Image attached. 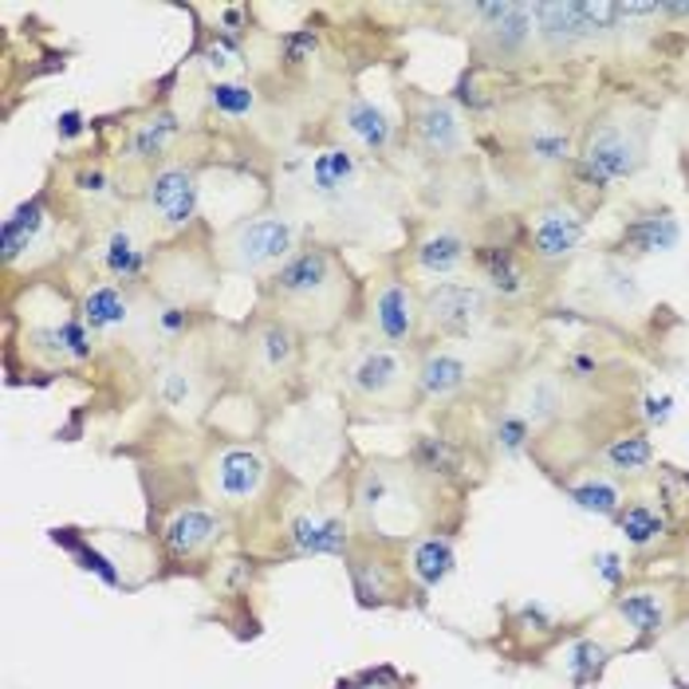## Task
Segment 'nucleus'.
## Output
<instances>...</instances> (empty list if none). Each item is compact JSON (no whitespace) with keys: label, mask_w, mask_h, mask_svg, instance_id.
<instances>
[{"label":"nucleus","mask_w":689,"mask_h":689,"mask_svg":"<svg viewBox=\"0 0 689 689\" xmlns=\"http://www.w3.org/2000/svg\"><path fill=\"white\" fill-rule=\"evenodd\" d=\"M354 304V280L336 245L307 240L292 257L260 280V312L292 324L300 336H336Z\"/></svg>","instance_id":"obj_1"},{"label":"nucleus","mask_w":689,"mask_h":689,"mask_svg":"<svg viewBox=\"0 0 689 689\" xmlns=\"http://www.w3.org/2000/svg\"><path fill=\"white\" fill-rule=\"evenodd\" d=\"M646 146H651V118L634 106H611L591 118L572 166L587 185L611 190L614 182H626L646 166Z\"/></svg>","instance_id":"obj_2"},{"label":"nucleus","mask_w":689,"mask_h":689,"mask_svg":"<svg viewBox=\"0 0 689 689\" xmlns=\"http://www.w3.org/2000/svg\"><path fill=\"white\" fill-rule=\"evenodd\" d=\"M210 249L225 276L269 280L272 272L300 249V229H296V221L276 210L245 213V217L229 221V225L213 237Z\"/></svg>","instance_id":"obj_3"},{"label":"nucleus","mask_w":689,"mask_h":689,"mask_svg":"<svg viewBox=\"0 0 689 689\" xmlns=\"http://www.w3.org/2000/svg\"><path fill=\"white\" fill-rule=\"evenodd\" d=\"M339 386L347 403L366 406V410H403L418 403L414 394V359L406 351H394L383 343L354 347L339 366Z\"/></svg>","instance_id":"obj_4"},{"label":"nucleus","mask_w":689,"mask_h":689,"mask_svg":"<svg viewBox=\"0 0 689 689\" xmlns=\"http://www.w3.org/2000/svg\"><path fill=\"white\" fill-rule=\"evenodd\" d=\"M300 363H304V336L292 324H284L272 312H260L252 324H245L240 374L257 394L284 391L300 374Z\"/></svg>","instance_id":"obj_5"},{"label":"nucleus","mask_w":689,"mask_h":689,"mask_svg":"<svg viewBox=\"0 0 689 689\" xmlns=\"http://www.w3.org/2000/svg\"><path fill=\"white\" fill-rule=\"evenodd\" d=\"M366 327H371L374 343L406 354L418 351L421 336H426L421 292L398 269L379 272L366 287Z\"/></svg>","instance_id":"obj_6"},{"label":"nucleus","mask_w":689,"mask_h":689,"mask_svg":"<svg viewBox=\"0 0 689 689\" xmlns=\"http://www.w3.org/2000/svg\"><path fill=\"white\" fill-rule=\"evenodd\" d=\"M154 257H158V233L150 229L143 210L131 213V217L106 221L99 237L91 240V264L103 272V280H115L123 287L150 280Z\"/></svg>","instance_id":"obj_7"},{"label":"nucleus","mask_w":689,"mask_h":689,"mask_svg":"<svg viewBox=\"0 0 689 689\" xmlns=\"http://www.w3.org/2000/svg\"><path fill=\"white\" fill-rule=\"evenodd\" d=\"M304 190L312 202H319L327 213L347 221H359L354 213H363L371 205V193L363 182V166L354 158V150L347 143L319 146L312 158H307L304 170Z\"/></svg>","instance_id":"obj_8"},{"label":"nucleus","mask_w":689,"mask_h":689,"mask_svg":"<svg viewBox=\"0 0 689 689\" xmlns=\"http://www.w3.org/2000/svg\"><path fill=\"white\" fill-rule=\"evenodd\" d=\"M421 319L445 343H465L493 319V296L473 280H438L421 287Z\"/></svg>","instance_id":"obj_9"},{"label":"nucleus","mask_w":689,"mask_h":689,"mask_svg":"<svg viewBox=\"0 0 689 689\" xmlns=\"http://www.w3.org/2000/svg\"><path fill=\"white\" fill-rule=\"evenodd\" d=\"M138 210H143V217L150 221V229L158 237H182V233H190L197 225V213H202L197 170L185 162H166L158 170H150Z\"/></svg>","instance_id":"obj_10"},{"label":"nucleus","mask_w":689,"mask_h":689,"mask_svg":"<svg viewBox=\"0 0 689 689\" xmlns=\"http://www.w3.org/2000/svg\"><path fill=\"white\" fill-rule=\"evenodd\" d=\"M217 260L213 249H193V245H170L154 257V292L166 304H182V307H202L205 300L217 292Z\"/></svg>","instance_id":"obj_11"},{"label":"nucleus","mask_w":689,"mask_h":689,"mask_svg":"<svg viewBox=\"0 0 689 689\" xmlns=\"http://www.w3.org/2000/svg\"><path fill=\"white\" fill-rule=\"evenodd\" d=\"M150 307L154 304H138L135 292L115 280H95V284L83 287L79 296V316L83 324L95 331V339H154L150 336Z\"/></svg>","instance_id":"obj_12"},{"label":"nucleus","mask_w":689,"mask_h":689,"mask_svg":"<svg viewBox=\"0 0 689 689\" xmlns=\"http://www.w3.org/2000/svg\"><path fill=\"white\" fill-rule=\"evenodd\" d=\"M406 123H410V143L421 158L430 162H453L465 154V126L453 103L438 95H421L414 87H406Z\"/></svg>","instance_id":"obj_13"},{"label":"nucleus","mask_w":689,"mask_h":689,"mask_svg":"<svg viewBox=\"0 0 689 689\" xmlns=\"http://www.w3.org/2000/svg\"><path fill=\"white\" fill-rule=\"evenodd\" d=\"M473 16V39L488 59H517L528 52L532 36H536V16L532 4H517V0H497V4H470L465 9Z\"/></svg>","instance_id":"obj_14"},{"label":"nucleus","mask_w":689,"mask_h":689,"mask_svg":"<svg viewBox=\"0 0 689 689\" xmlns=\"http://www.w3.org/2000/svg\"><path fill=\"white\" fill-rule=\"evenodd\" d=\"M587 237V221L579 210H572L567 202H547L528 217V257L555 269L579 252Z\"/></svg>","instance_id":"obj_15"},{"label":"nucleus","mask_w":689,"mask_h":689,"mask_svg":"<svg viewBox=\"0 0 689 689\" xmlns=\"http://www.w3.org/2000/svg\"><path fill=\"white\" fill-rule=\"evenodd\" d=\"M473 359L458 347H426L414 359V394L418 403H453L470 391Z\"/></svg>","instance_id":"obj_16"},{"label":"nucleus","mask_w":689,"mask_h":689,"mask_svg":"<svg viewBox=\"0 0 689 689\" xmlns=\"http://www.w3.org/2000/svg\"><path fill=\"white\" fill-rule=\"evenodd\" d=\"M210 371L193 354L173 351L158 359V366H154V398H158V406H166V410H202V406H210Z\"/></svg>","instance_id":"obj_17"},{"label":"nucleus","mask_w":689,"mask_h":689,"mask_svg":"<svg viewBox=\"0 0 689 689\" xmlns=\"http://www.w3.org/2000/svg\"><path fill=\"white\" fill-rule=\"evenodd\" d=\"M24 347L52 371L56 366H83L95 359V331L83 324L79 312H71V316L56 319L48 327H32L24 336Z\"/></svg>","instance_id":"obj_18"},{"label":"nucleus","mask_w":689,"mask_h":689,"mask_svg":"<svg viewBox=\"0 0 689 689\" xmlns=\"http://www.w3.org/2000/svg\"><path fill=\"white\" fill-rule=\"evenodd\" d=\"M473 249H477V245L461 229L438 225V229L421 233V237L414 240L410 264L421 276H430L433 284H438V280H458L461 272H465V264H473Z\"/></svg>","instance_id":"obj_19"},{"label":"nucleus","mask_w":689,"mask_h":689,"mask_svg":"<svg viewBox=\"0 0 689 689\" xmlns=\"http://www.w3.org/2000/svg\"><path fill=\"white\" fill-rule=\"evenodd\" d=\"M339 126H343V135L351 138L354 150L371 154V158H383L391 154V146L398 143V123L386 106H379L374 99L366 95H347L343 106H339Z\"/></svg>","instance_id":"obj_20"},{"label":"nucleus","mask_w":689,"mask_h":689,"mask_svg":"<svg viewBox=\"0 0 689 689\" xmlns=\"http://www.w3.org/2000/svg\"><path fill=\"white\" fill-rule=\"evenodd\" d=\"M48 225H52V210H48V190L32 193L29 202H20L16 210L4 217L0 225V257L9 269H16L20 257H29L44 245L48 237Z\"/></svg>","instance_id":"obj_21"},{"label":"nucleus","mask_w":689,"mask_h":689,"mask_svg":"<svg viewBox=\"0 0 689 689\" xmlns=\"http://www.w3.org/2000/svg\"><path fill=\"white\" fill-rule=\"evenodd\" d=\"M473 264H477L481 280H485L488 296L524 300L532 292V272H528L524 257L512 245H477L473 249Z\"/></svg>","instance_id":"obj_22"},{"label":"nucleus","mask_w":689,"mask_h":689,"mask_svg":"<svg viewBox=\"0 0 689 689\" xmlns=\"http://www.w3.org/2000/svg\"><path fill=\"white\" fill-rule=\"evenodd\" d=\"M213 488L225 500H249L260 485H264V458L249 445H225L213 458Z\"/></svg>","instance_id":"obj_23"},{"label":"nucleus","mask_w":689,"mask_h":689,"mask_svg":"<svg viewBox=\"0 0 689 689\" xmlns=\"http://www.w3.org/2000/svg\"><path fill=\"white\" fill-rule=\"evenodd\" d=\"M678 240H681V221L670 210H651L622 225L619 249L631 252V257H651V252L678 249Z\"/></svg>","instance_id":"obj_24"},{"label":"nucleus","mask_w":689,"mask_h":689,"mask_svg":"<svg viewBox=\"0 0 689 689\" xmlns=\"http://www.w3.org/2000/svg\"><path fill=\"white\" fill-rule=\"evenodd\" d=\"M173 138H178V115H173V111H154L150 118L135 123V131L118 146V162H135V166L162 162L166 166V154H170Z\"/></svg>","instance_id":"obj_25"},{"label":"nucleus","mask_w":689,"mask_h":689,"mask_svg":"<svg viewBox=\"0 0 689 689\" xmlns=\"http://www.w3.org/2000/svg\"><path fill=\"white\" fill-rule=\"evenodd\" d=\"M564 403H567V383L560 374H528L524 386H520L517 398L508 406L536 426V421L555 418V414L564 410Z\"/></svg>","instance_id":"obj_26"},{"label":"nucleus","mask_w":689,"mask_h":689,"mask_svg":"<svg viewBox=\"0 0 689 689\" xmlns=\"http://www.w3.org/2000/svg\"><path fill=\"white\" fill-rule=\"evenodd\" d=\"M292 544L304 555H343L347 552V528L336 517L304 512L292 520Z\"/></svg>","instance_id":"obj_27"},{"label":"nucleus","mask_w":689,"mask_h":689,"mask_svg":"<svg viewBox=\"0 0 689 689\" xmlns=\"http://www.w3.org/2000/svg\"><path fill=\"white\" fill-rule=\"evenodd\" d=\"M213 536H217V517L205 512V508H182V512L166 524V547H170L173 555L202 552Z\"/></svg>","instance_id":"obj_28"},{"label":"nucleus","mask_w":689,"mask_h":689,"mask_svg":"<svg viewBox=\"0 0 689 689\" xmlns=\"http://www.w3.org/2000/svg\"><path fill=\"white\" fill-rule=\"evenodd\" d=\"M599 296L611 312H639L642 307V287L634 272L619 260H603L599 264Z\"/></svg>","instance_id":"obj_29"},{"label":"nucleus","mask_w":689,"mask_h":689,"mask_svg":"<svg viewBox=\"0 0 689 689\" xmlns=\"http://www.w3.org/2000/svg\"><path fill=\"white\" fill-rule=\"evenodd\" d=\"M205 103L217 118H249L257 111V87L245 79H213L205 87Z\"/></svg>","instance_id":"obj_30"},{"label":"nucleus","mask_w":689,"mask_h":689,"mask_svg":"<svg viewBox=\"0 0 689 689\" xmlns=\"http://www.w3.org/2000/svg\"><path fill=\"white\" fill-rule=\"evenodd\" d=\"M410 461L418 473H430V477H453L461 465V453L453 441L438 438V433H421L418 441H414L410 450Z\"/></svg>","instance_id":"obj_31"},{"label":"nucleus","mask_w":689,"mask_h":689,"mask_svg":"<svg viewBox=\"0 0 689 689\" xmlns=\"http://www.w3.org/2000/svg\"><path fill=\"white\" fill-rule=\"evenodd\" d=\"M410 567L414 575H418L426 587H438L445 575L453 572V547L450 540H441V536H430V540H421L418 547H414L410 555Z\"/></svg>","instance_id":"obj_32"},{"label":"nucleus","mask_w":689,"mask_h":689,"mask_svg":"<svg viewBox=\"0 0 689 689\" xmlns=\"http://www.w3.org/2000/svg\"><path fill=\"white\" fill-rule=\"evenodd\" d=\"M607 461H611V470L619 473H639L646 470L654 461V445L646 433H622L607 445Z\"/></svg>","instance_id":"obj_33"},{"label":"nucleus","mask_w":689,"mask_h":689,"mask_svg":"<svg viewBox=\"0 0 689 689\" xmlns=\"http://www.w3.org/2000/svg\"><path fill=\"white\" fill-rule=\"evenodd\" d=\"M71 190L79 193V197H87V202H115V178L106 173V166L99 162H83L76 170V178H71Z\"/></svg>","instance_id":"obj_34"},{"label":"nucleus","mask_w":689,"mask_h":689,"mask_svg":"<svg viewBox=\"0 0 689 689\" xmlns=\"http://www.w3.org/2000/svg\"><path fill=\"white\" fill-rule=\"evenodd\" d=\"M572 500L584 508V512H595V517H611L622 505L619 488H614L611 481H584V485L572 488Z\"/></svg>","instance_id":"obj_35"},{"label":"nucleus","mask_w":689,"mask_h":689,"mask_svg":"<svg viewBox=\"0 0 689 689\" xmlns=\"http://www.w3.org/2000/svg\"><path fill=\"white\" fill-rule=\"evenodd\" d=\"M493 441H497L505 453H524V445L532 441V421L508 406V410H500L497 421H493Z\"/></svg>","instance_id":"obj_36"},{"label":"nucleus","mask_w":689,"mask_h":689,"mask_svg":"<svg viewBox=\"0 0 689 689\" xmlns=\"http://www.w3.org/2000/svg\"><path fill=\"white\" fill-rule=\"evenodd\" d=\"M619 614L631 622L639 634H654L662 626V603L654 599V595H622Z\"/></svg>","instance_id":"obj_37"},{"label":"nucleus","mask_w":689,"mask_h":689,"mask_svg":"<svg viewBox=\"0 0 689 689\" xmlns=\"http://www.w3.org/2000/svg\"><path fill=\"white\" fill-rule=\"evenodd\" d=\"M622 532H626L631 544H651L654 536H662V517L654 512V508L634 505L622 512Z\"/></svg>","instance_id":"obj_38"},{"label":"nucleus","mask_w":689,"mask_h":689,"mask_svg":"<svg viewBox=\"0 0 689 689\" xmlns=\"http://www.w3.org/2000/svg\"><path fill=\"white\" fill-rule=\"evenodd\" d=\"M316 48H319V36L312 29H292L280 36V59H284L287 68L307 64V59L316 56Z\"/></svg>","instance_id":"obj_39"},{"label":"nucleus","mask_w":689,"mask_h":689,"mask_svg":"<svg viewBox=\"0 0 689 689\" xmlns=\"http://www.w3.org/2000/svg\"><path fill=\"white\" fill-rule=\"evenodd\" d=\"M603 662H607L603 646H595V642H579V646L572 651V658H567V666H572V678L584 686L587 678H595V674L603 670Z\"/></svg>","instance_id":"obj_40"},{"label":"nucleus","mask_w":689,"mask_h":689,"mask_svg":"<svg viewBox=\"0 0 689 689\" xmlns=\"http://www.w3.org/2000/svg\"><path fill=\"white\" fill-rule=\"evenodd\" d=\"M670 414H674V398H670V394H646V398H642V418L651 421V426L670 421Z\"/></svg>","instance_id":"obj_41"},{"label":"nucleus","mask_w":689,"mask_h":689,"mask_svg":"<svg viewBox=\"0 0 689 689\" xmlns=\"http://www.w3.org/2000/svg\"><path fill=\"white\" fill-rule=\"evenodd\" d=\"M83 131H87L83 111H64V115L56 118V138H59V143H76Z\"/></svg>","instance_id":"obj_42"},{"label":"nucleus","mask_w":689,"mask_h":689,"mask_svg":"<svg viewBox=\"0 0 689 689\" xmlns=\"http://www.w3.org/2000/svg\"><path fill=\"white\" fill-rule=\"evenodd\" d=\"M599 567H603V575L611 579V584L619 579V560H614V555H603V560H599Z\"/></svg>","instance_id":"obj_43"}]
</instances>
